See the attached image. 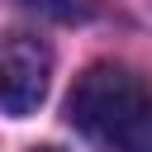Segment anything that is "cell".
Segmentation results:
<instances>
[{"label": "cell", "instance_id": "277c9868", "mask_svg": "<svg viewBox=\"0 0 152 152\" xmlns=\"http://www.w3.org/2000/svg\"><path fill=\"white\" fill-rule=\"evenodd\" d=\"M33 152H57V147H33Z\"/></svg>", "mask_w": 152, "mask_h": 152}, {"label": "cell", "instance_id": "3957f363", "mask_svg": "<svg viewBox=\"0 0 152 152\" xmlns=\"http://www.w3.org/2000/svg\"><path fill=\"white\" fill-rule=\"evenodd\" d=\"M19 5H28V10H38L48 19H71L76 14V0H19Z\"/></svg>", "mask_w": 152, "mask_h": 152}, {"label": "cell", "instance_id": "6da1fadb", "mask_svg": "<svg viewBox=\"0 0 152 152\" xmlns=\"http://www.w3.org/2000/svg\"><path fill=\"white\" fill-rule=\"evenodd\" d=\"M66 119L100 152H152V86L119 62H90L76 76Z\"/></svg>", "mask_w": 152, "mask_h": 152}, {"label": "cell", "instance_id": "7a4b0ae2", "mask_svg": "<svg viewBox=\"0 0 152 152\" xmlns=\"http://www.w3.org/2000/svg\"><path fill=\"white\" fill-rule=\"evenodd\" d=\"M48 71H52V52L38 38H28V33L5 38V114L10 119H24L43 104Z\"/></svg>", "mask_w": 152, "mask_h": 152}]
</instances>
